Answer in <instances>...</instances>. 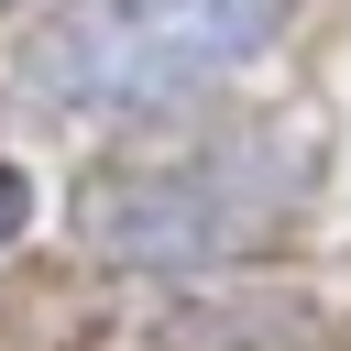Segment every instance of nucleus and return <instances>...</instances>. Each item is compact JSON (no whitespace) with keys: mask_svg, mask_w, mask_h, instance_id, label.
Returning a JSON list of instances; mask_svg holds the SVG:
<instances>
[{"mask_svg":"<svg viewBox=\"0 0 351 351\" xmlns=\"http://www.w3.org/2000/svg\"><path fill=\"white\" fill-rule=\"evenodd\" d=\"M22 219H33V186H22V176H11V165H0V241H11V230H22Z\"/></svg>","mask_w":351,"mask_h":351,"instance_id":"nucleus-2","label":"nucleus"},{"mask_svg":"<svg viewBox=\"0 0 351 351\" xmlns=\"http://www.w3.org/2000/svg\"><path fill=\"white\" fill-rule=\"evenodd\" d=\"M296 0H55V22L22 44V110L33 121H121L197 99L241 77Z\"/></svg>","mask_w":351,"mask_h":351,"instance_id":"nucleus-1","label":"nucleus"}]
</instances>
